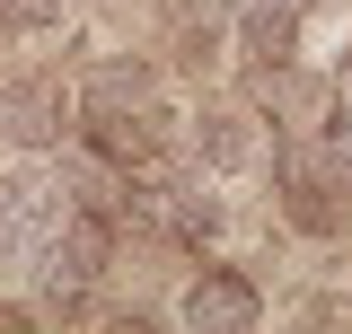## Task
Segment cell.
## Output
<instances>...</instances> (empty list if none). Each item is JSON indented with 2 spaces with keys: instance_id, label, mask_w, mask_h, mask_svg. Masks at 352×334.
I'll list each match as a JSON object with an SVG mask.
<instances>
[{
  "instance_id": "cell-1",
  "label": "cell",
  "mask_w": 352,
  "mask_h": 334,
  "mask_svg": "<svg viewBox=\"0 0 352 334\" xmlns=\"http://www.w3.org/2000/svg\"><path fill=\"white\" fill-rule=\"evenodd\" d=\"M238 18V62L247 71H300L308 53H317V0H238L229 9Z\"/></svg>"
},
{
  "instance_id": "cell-2",
  "label": "cell",
  "mask_w": 352,
  "mask_h": 334,
  "mask_svg": "<svg viewBox=\"0 0 352 334\" xmlns=\"http://www.w3.org/2000/svg\"><path fill=\"white\" fill-rule=\"evenodd\" d=\"M273 194H282V220L291 229H308V238H335L344 229V176H335V159L326 150H308V141H282L273 150Z\"/></svg>"
},
{
  "instance_id": "cell-3",
  "label": "cell",
  "mask_w": 352,
  "mask_h": 334,
  "mask_svg": "<svg viewBox=\"0 0 352 334\" xmlns=\"http://www.w3.org/2000/svg\"><path fill=\"white\" fill-rule=\"evenodd\" d=\"M256 317H264V291L247 282V273H229V264L194 273L185 299H176V326H194V334H247Z\"/></svg>"
},
{
  "instance_id": "cell-4",
  "label": "cell",
  "mask_w": 352,
  "mask_h": 334,
  "mask_svg": "<svg viewBox=\"0 0 352 334\" xmlns=\"http://www.w3.org/2000/svg\"><path fill=\"white\" fill-rule=\"evenodd\" d=\"M141 106H159V80L141 62H97L80 88V124H115V115H141Z\"/></svg>"
},
{
  "instance_id": "cell-5",
  "label": "cell",
  "mask_w": 352,
  "mask_h": 334,
  "mask_svg": "<svg viewBox=\"0 0 352 334\" xmlns=\"http://www.w3.org/2000/svg\"><path fill=\"white\" fill-rule=\"evenodd\" d=\"M194 159L212 167V176H247V167H256V115L203 106V115H194Z\"/></svg>"
},
{
  "instance_id": "cell-6",
  "label": "cell",
  "mask_w": 352,
  "mask_h": 334,
  "mask_svg": "<svg viewBox=\"0 0 352 334\" xmlns=\"http://www.w3.org/2000/svg\"><path fill=\"white\" fill-rule=\"evenodd\" d=\"M0 141H18V150H62V97L36 80L0 88Z\"/></svg>"
},
{
  "instance_id": "cell-7",
  "label": "cell",
  "mask_w": 352,
  "mask_h": 334,
  "mask_svg": "<svg viewBox=\"0 0 352 334\" xmlns=\"http://www.w3.org/2000/svg\"><path fill=\"white\" fill-rule=\"evenodd\" d=\"M317 150H326L335 176L352 185V97H326V106H317Z\"/></svg>"
},
{
  "instance_id": "cell-8",
  "label": "cell",
  "mask_w": 352,
  "mask_h": 334,
  "mask_svg": "<svg viewBox=\"0 0 352 334\" xmlns=\"http://www.w3.org/2000/svg\"><path fill=\"white\" fill-rule=\"evenodd\" d=\"M62 9L71 0H0V27L9 36H44V27H62Z\"/></svg>"
},
{
  "instance_id": "cell-9",
  "label": "cell",
  "mask_w": 352,
  "mask_h": 334,
  "mask_svg": "<svg viewBox=\"0 0 352 334\" xmlns=\"http://www.w3.org/2000/svg\"><path fill=\"white\" fill-rule=\"evenodd\" d=\"M185 9H194V18H229L238 0H185Z\"/></svg>"
}]
</instances>
